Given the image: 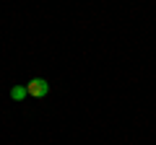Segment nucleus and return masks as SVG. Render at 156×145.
<instances>
[{
    "label": "nucleus",
    "instance_id": "obj_1",
    "mask_svg": "<svg viewBox=\"0 0 156 145\" xmlns=\"http://www.w3.org/2000/svg\"><path fill=\"white\" fill-rule=\"evenodd\" d=\"M26 91L29 96H34V99H42V96H47V91H50V83H47L44 78H34L26 83Z\"/></svg>",
    "mask_w": 156,
    "mask_h": 145
},
{
    "label": "nucleus",
    "instance_id": "obj_2",
    "mask_svg": "<svg viewBox=\"0 0 156 145\" xmlns=\"http://www.w3.org/2000/svg\"><path fill=\"white\" fill-rule=\"evenodd\" d=\"M26 96H29L26 86H13V88H11V99L13 101H21V99H26Z\"/></svg>",
    "mask_w": 156,
    "mask_h": 145
}]
</instances>
